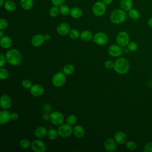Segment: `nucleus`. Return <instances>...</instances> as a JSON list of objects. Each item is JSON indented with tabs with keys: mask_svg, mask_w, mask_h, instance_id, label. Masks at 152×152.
Listing matches in <instances>:
<instances>
[{
	"mask_svg": "<svg viewBox=\"0 0 152 152\" xmlns=\"http://www.w3.org/2000/svg\"><path fill=\"white\" fill-rule=\"evenodd\" d=\"M7 62L11 65L17 66L21 64L22 55L21 52L17 49H9L5 53Z\"/></svg>",
	"mask_w": 152,
	"mask_h": 152,
	"instance_id": "1",
	"label": "nucleus"
},
{
	"mask_svg": "<svg viewBox=\"0 0 152 152\" xmlns=\"http://www.w3.org/2000/svg\"><path fill=\"white\" fill-rule=\"evenodd\" d=\"M129 62L124 58H119L114 62L113 69L119 74H125L129 70Z\"/></svg>",
	"mask_w": 152,
	"mask_h": 152,
	"instance_id": "2",
	"label": "nucleus"
},
{
	"mask_svg": "<svg viewBox=\"0 0 152 152\" xmlns=\"http://www.w3.org/2000/svg\"><path fill=\"white\" fill-rule=\"evenodd\" d=\"M110 21L115 24H120L125 22L126 19V12L122 9H116L113 11L110 16Z\"/></svg>",
	"mask_w": 152,
	"mask_h": 152,
	"instance_id": "3",
	"label": "nucleus"
},
{
	"mask_svg": "<svg viewBox=\"0 0 152 152\" xmlns=\"http://www.w3.org/2000/svg\"><path fill=\"white\" fill-rule=\"evenodd\" d=\"M66 75L63 72L55 73L52 78V83L55 87H61L66 83Z\"/></svg>",
	"mask_w": 152,
	"mask_h": 152,
	"instance_id": "4",
	"label": "nucleus"
},
{
	"mask_svg": "<svg viewBox=\"0 0 152 152\" xmlns=\"http://www.w3.org/2000/svg\"><path fill=\"white\" fill-rule=\"evenodd\" d=\"M106 5L103 1H98L96 2L92 7V12L95 16L101 17L104 14L106 11Z\"/></svg>",
	"mask_w": 152,
	"mask_h": 152,
	"instance_id": "5",
	"label": "nucleus"
},
{
	"mask_svg": "<svg viewBox=\"0 0 152 152\" xmlns=\"http://www.w3.org/2000/svg\"><path fill=\"white\" fill-rule=\"evenodd\" d=\"M72 125L68 124H62L57 129L59 136L62 138L69 137L72 134Z\"/></svg>",
	"mask_w": 152,
	"mask_h": 152,
	"instance_id": "6",
	"label": "nucleus"
},
{
	"mask_svg": "<svg viewBox=\"0 0 152 152\" xmlns=\"http://www.w3.org/2000/svg\"><path fill=\"white\" fill-rule=\"evenodd\" d=\"M50 121L53 125L59 126L64 123V116L59 111H54L50 113Z\"/></svg>",
	"mask_w": 152,
	"mask_h": 152,
	"instance_id": "7",
	"label": "nucleus"
},
{
	"mask_svg": "<svg viewBox=\"0 0 152 152\" xmlns=\"http://www.w3.org/2000/svg\"><path fill=\"white\" fill-rule=\"evenodd\" d=\"M116 41L118 45L121 47H125L129 42V36L126 31H120L116 35Z\"/></svg>",
	"mask_w": 152,
	"mask_h": 152,
	"instance_id": "8",
	"label": "nucleus"
},
{
	"mask_svg": "<svg viewBox=\"0 0 152 152\" xmlns=\"http://www.w3.org/2000/svg\"><path fill=\"white\" fill-rule=\"evenodd\" d=\"M93 40L96 44L99 46H104L108 43L109 38L106 33L104 32L99 31L94 35Z\"/></svg>",
	"mask_w": 152,
	"mask_h": 152,
	"instance_id": "9",
	"label": "nucleus"
},
{
	"mask_svg": "<svg viewBox=\"0 0 152 152\" xmlns=\"http://www.w3.org/2000/svg\"><path fill=\"white\" fill-rule=\"evenodd\" d=\"M31 148L34 152H45L46 150V145L43 141L38 138L31 142Z\"/></svg>",
	"mask_w": 152,
	"mask_h": 152,
	"instance_id": "10",
	"label": "nucleus"
},
{
	"mask_svg": "<svg viewBox=\"0 0 152 152\" xmlns=\"http://www.w3.org/2000/svg\"><path fill=\"white\" fill-rule=\"evenodd\" d=\"M108 54L113 57H118L122 53V49L119 45H112L107 49Z\"/></svg>",
	"mask_w": 152,
	"mask_h": 152,
	"instance_id": "11",
	"label": "nucleus"
},
{
	"mask_svg": "<svg viewBox=\"0 0 152 152\" xmlns=\"http://www.w3.org/2000/svg\"><path fill=\"white\" fill-rule=\"evenodd\" d=\"M12 100L7 94H3L0 98V106L2 109H8L11 107Z\"/></svg>",
	"mask_w": 152,
	"mask_h": 152,
	"instance_id": "12",
	"label": "nucleus"
},
{
	"mask_svg": "<svg viewBox=\"0 0 152 152\" xmlns=\"http://www.w3.org/2000/svg\"><path fill=\"white\" fill-rule=\"evenodd\" d=\"M70 30V26L66 23H61L56 27L57 33L62 36L68 34Z\"/></svg>",
	"mask_w": 152,
	"mask_h": 152,
	"instance_id": "13",
	"label": "nucleus"
},
{
	"mask_svg": "<svg viewBox=\"0 0 152 152\" xmlns=\"http://www.w3.org/2000/svg\"><path fill=\"white\" fill-rule=\"evenodd\" d=\"M43 87L39 84H33L30 89V92L31 94L34 97H40L42 96L44 93Z\"/></svg>",
	"mask_w": 152,
	"mask_h": 152,
	"instance_id": "14",
	"label": "nucleus"
},
{
	"mask_svg": "<svg viewBox=\"0 0 152 152\" xmlns=\"http://www.w3.org/2000/svg\"><path fill=\"white\" fill-rule=\"evenodd\" d=\"M116 143L117 142L114 139L112 138H108L104 142V149L108 152H113L116 149Z\"/></svg>",
	"mask_w": 152,
	"mask_h": 152,
	"instance_id": "15",
	"label": "nucleus"
},
{
	"mask_svg": "<svg viewBox=\"0 0 152 152\" xmlns=\"http://www.w3.org/2000/svg\"><path fill=\"white\" fill-rule=\"evenodd\" d=\"M45 41L44 35L42 34H36L34 35L31 39V43L34 47H39L42 46Z\"/></svg>",
	"mask_w": 152,
	"mask_h": 152,
	"instance_id": "16",
	"label": "nucleus"
},
{
	"mask_svg": "<svg viewBox=\"0 0 152 152\" xmlns=\"http://www.w3.org/2000/svg\"><path fill=\"white\" fill-rule=\"evenodd\" d=\"M127 135L126 133L122 131H117L114 135V140L119 144H124L126 142Z\"/></svg>",
	"mask_w": 152,
	"mask_h": 152,
	"instance_id": "17",
	"label": "nucleus"
},
{
	"mask_svg": "<svg viewBox=\"0 0 152 152\" xmlns=\"http://www.w3.org/2000/svg\"><path fill=\"white\" fill-rule=\"evenodd\" d=\"M11 120V113L7 109H3L0 112V124L1 125H5Z\"/></svg>",
	"mask_w": 152,
	"mask_h": 152,
	"instance_id": "18",
	"label": "nucleus"
},
{
	"mask_svg": "<svg viewBox=\"0 0 152 152\" xmlns=\"http://www.w3.org/2000/svg\"><path fill=\"white\" fill-rule=\"evenodd\" d=\"M72 134L77 138H81L83 137L85 135V129L82 126L80 125H77L74 126L72 128Z\"/></svg>",
	"mask_w": 152,
	"mask_h": 152,
	"instance_id": "19",
	"label": "nucleus"
},
{
	"mask_svg": "<svg viewBox=\"0 0 152 152\" xmlns=\"http://www.w3.org/2000/svg\"><path fill=\"white\" fill-rule=\"evenodd\" d=\"M48 130L47 129L43 126H40L37 127L34 131V135L36 138L42 139L47 136Z\"/></svg>",
	"mask_w": 152,
	"mask_h": 152,
	"instance_id": "20",
	"label": "nucleus"
},
{
	"mask_svg": "<svg viewBox=\"0 0 152 152\" xmlns=\"http://www.w3.org/2000/svg\"><path fill=\"white\" fill-rule=\"evenodd\" d=\"M12 40L8 36H4L0 39V45L4 49H9L12 46Z\"/></svg>",
	"mask_w": 152,
	"mask_h": 152,
	"instance_id": "21",
	"label": "nucleus"
},
{
	"mask_svg": "<svg viewBox=\"0 0 152 152\" xmlns=\"http://www.w3.org/2000/svg\"><path fill=\"white\" fill-rule=\"evenodd\" d=\"M120 7L125 11H129L133 7V2L132 0H121Z\"/></svg>",
	"mask_w": 152,
	"mask_h": 152,
	"instance_id": "22",
	"label": "nucleus"
},
{
	"mask_svg": "<svg viewBox=\"0 0 152 152\" xmlns=\"http://www.w3.org/2000/svg\"><path fill=\"white\" fill-rule=\"evenodd\" d=\"M80 39L83 42H90L92 39H93V36L90 31L85 30L80 33Z\"/></svg>",
	"mask_w": 152,
	"mask_h": 152,
	"instance_id": "23",
	"label": "nucleus"
},
{
	"mask_svg": "<svg viewBox=\"0 0 152 152\" xmlns=\"http://www.w3.org/2000/svg\"><path fill=\"white\" fill-rule=\"evenodd\" d=\"M69 15L74 18H80L83 15V11L79 7H74L70 10Z\"/></svg>",
	"mask_w": 152,
	"mask_h": 152,
	"instance_id": "24",
	"label": "nucleus"
},
{
	"mask_svg": "<svg viewBox=\"0 0 152 152\" xmlns=\"http://www.w3.org/2000/svg\"><path fill=\"white\" fill-rule=\"evenodd\" d=\"M4 7L5 10L8 12H13L17 8V5L12 0H8L5 1Z\"/></svg>",
	"mask_w": 152,
	"mask_h": 152,
	"instance_id": "25",
	"label": "nucleus"
},
{
	"mask_svg": "<svg viewBox=\"0 0 152 152\" xmlns=\"http://www.w3.org/2000/svg\"><path fill=\"white\" fill-rule=\"evenodd\" d=\"M20 5L24 10H30L33 6V0H20Z\"/></svg>",
	"mask_w": 152,
	"mask_h": 152,
	"instance_id": "26",
	"label": "nucleus"
},
{
	"mask_svg": "<svg viewBox=\"0 0 152 152\" xmlns=\"http://www.w3.org/2000/svg\"><path fill=\"white\" fill-rule=\"evenodd\" d=\"M75 71V67L72 64H68L64 66L62 71L66 75H69L74 73Z\"/></svg>",
	"mask_w": 152,
	"mask_h": 152,
	"instance_id": "27",
	"label": "nucleus"
},
{
	"mask_svg": "<svg viewBox=\"0 0 152 152\" xmlns=\"http://www.w3.org/2000/svg\"><path fill=\"white\" fill-rule=\"evenodd\" d=\"M59 134L58 132V131L54 128H50L48 131L47 137L50 140H55L57 139Z\"/></svg>",
	"mask_w": 152,
	"mask_h": 152,
	"instance_id": "28",
	"label": "nucleus"
},
{
	"mask_svg": "<svg viewBox=\"0 0 152 152\" xmlns=\"http://www.w3.org/2000/svg\"><path fill=\"white\" fill-rule=\"evenodd\" d=\"M128 15L132 20H136L140 18V14L137 10L132 8L128 11Z\"/></svg>",
	"mask_w": 152,
	"mask_h": 152,
	"instance_id": "29",
	"label": "nucleus"
},
{
	"mask_svg": "<svg viewBox=\"0 0 152 152\" xmlns=\"http://www.w3.org/2000/svg\"><path fill=\"white\" fill-rule=\"evenodd\" d=\"M68 34H69V37L72 40H77L79 37H80V31L78 30L75 29V28L71 29Z\"/></svg>",
	"mask_w": 152,
	"mask_h": 152,
	"instance_id": "30",
	"label": "nucleus"
},
{
	"mask_svg": "<svg viewBox=\"0 0 152 152\" xmlns=\"http://www.w3.org/2000/svg\"><path fill=\"white\" fill-rule=\"evenodd\" d=\"M31 142L27 138H23L20 140L19 142V145L20 147L23 149H27L30 147H31Z\"/></svg>",
	"mask_w": 152,
	"mask_h": 152,
	"instance_id": "31",
	"label": "nucleus"
},
{
	"mask_svg": "<svg viewBox=\"0 0 152 152\" xmlns=\"http://www.w3.org/2000/svg\"><path fill=\"white\" fill-rule=\"evenodd\" d=\"M70 8L67 5L63 4L59 7V12L63 15H68L70 13Z\"/></svg>",
	"mask_w": 152,
	"mask_h": 152,
	"instance_id": "32",
	"label": "nucleus"
},
{
	"mask_svg": "<svg viewBox=\"0 0 152 152\" xmlns=\"http://www.w3.org/2000/svg\"><path fill=\"white\" fill-rule=\"evenodd\" d=\"M59 12V8L57 6H52L49 10V15L51 17L55 18L58 16Z\"/></svg>",
	"mask_w": 152,
	"mask_h": 152,
	"instance_id": "33",
	"label": "nucleus"
},
{
	"mask_svg": "<svg viewBox=\"0 0 152 152\" xmlns=\"http://www.w3.org/2000/svg\"><path fill=\"white\" fill-rule=\"evenodd\" d=\"M9 72L4 67H1L0 68V78L2 80H5L8 78Z\"/></svg>",
	"mask_w": 152,
	"mask_h": 152,
	"instance_id": "34",
	"label": "nucleus"
},
{
	"mask_svg": "<svg viewBox=\"0 0 152 152\" xmlns=\"http://www.w3.org/2000/svg\"><path fill=\"white\" fill-rule=\"evenodd\" d=\"M21 86L25 89H30L33 86L32 82L28 79H24L21 82Z\"/></svg>",
	"mask_w": 152,
	"mask_h": 152,
	"instance_id": "35",
	"label": "nucleus"
},
{
	"mask_svg": "<svg viewBox=\"0 0 152 152\" xmlns=\"http://www.w3.org/2000/svg\"><path fill=\"white\" fill-rule=\"evenodd\" d=\"M77 122V117L75 115L71 114L69 115L67 118H66V123L71 125H74Z\"/></svg>",
	"mask_w": 152,
	"mask_h": 152,
	"instance_id": "36",
	"label": "nucleus"
},
{
	"mask_svg": "<svg viewBox=\"0 0 152 152\" xmlns=\"http://www.w3.org/2000/svg\"><path fill=\"white\" fill-rule=\"evenodd\" d=\"M125 146L129 150H134L137 147L136 143L133 141H128L125 142Z\"/></svg>",
	"mask_w": 152,
	"mask_h": 152,
	"instance_id": "37",
	"label": "nucleus"
},
{
	"mask_svg": "<svg viewBox=\"0 0 152 152\" xmlns=\"http://www.w3.org/2000/svg\"><path fill=\"white\" fill-rule=\"evenodd\" d=\"M127 48L131 52H135L138 49V45L135 42H129L127 45Z\"/></svg>",
	"mask_w": 152,
	"mask_h": 152,
	"instance_id": "38",
	"label": "nucleus"
},
{
	"mask_svg": "<svg viewBox=\"0 0 152 152\" xmlns=\"http://www.w3.org/2000/svg\"><path fill=\"white\" fill-rule=\"evenodd\" d=\"M8 26V23L6 19L4 18H0V30H5Z\"/></svg>",
	"mask_w": 152,
	"mask_h": 152,
	"instance_id": "39",
	"label": "nucleus"
},
{
	"mask_svg": "<svg viewBox=\"0 0 152 152\" xmlns=\"http://www.w3.org/2000/svg\"><path fill=\"white\" fill-rule=\"evenodd\" d=\"M104 66L106 69H110L113 68L114 66V62L111 60H107L104 62Z\"/></svg>",
	"mask_w": 152,
	"mask_h": 152,
	"instance_id": "40",
	"label": "nucleus"
},
{
	"mask_svg": "<svg viewBox=\"0 0 152 152\" xmlns=\"http://www.w3.org/2000/svg\"><path fill=\"white\" fill-rule=\"evenodd\" d=\"M144 151L152 152V142H148L145 145L144 147Z\"/></svg>",
	"mask_w": 152,
	"mask_h": 152,
	"instance_id": "41",
	"label": "nucleus"
},
{
	"mask_svg": "<svg viewBox=\"0 0 152 152\" xmlns=\"http://www.w3.org/2000/svg\"><path fill=\"white\" fill-rule=\"evenodd\" d=\"M64 2H65V0H51L52 4L53 5L57 6L58 7H59L60 6L63 5Z\"/></svg>",
	"mask_w": 152,
	"mask_h": 152,
	"instance_id": "42",
	"label": "nucleus"
},
{
	"mask_svg": "<svg viewBox=\"0 0 152 152\" xmlns=\"http://www.w3.org/2000/svg\"><path fill=\"white\" fill-rule=\"evenodd\" d=\"M7 62V59L5 55H4L2 52H1V62H0V66L4 67V66L5 65Z\"/></svg>",
	"mask_w": 152,
	"mask_h": 152,
	"instance_id": "43",
	"label": "nucleus"
},
{
	"mask_svg": "<svg viewBox=\"0 0 152 152\" xmlns=\"http://www.w3.org/2000/svg\"><path fill=\"white\" fill-rule=\"evenodd\" d=\"M19 118V115L17 112H12L11 113V120L12 121H17Z\"/></svg>",
	"mask_w": 152,
	"mask_h": 152,
	"instance_id": "44",
	"label": "nucleus"
},
{
	"mask_svg": "<svg viewBox=\"0 0 152 152\" xmlns=\"http://www.w3.org/2000/svg\"><path fill=\"white\" fill-rule=\"evenodd\" d=\"M42 119L43 120L47 121L50 120V114L48 113H45L42 115Z\"/></svg>",
	"mask_w": 152,
	"mask_h": 152,
	"instance_id": "45",
	"label": "nucleus"
},
{
	"mask_svg": "<svg viewBox=\"0 0 152 152\" xmlns=\"http://www.w3.org/2000/svg\"><path fill=\"white\" fill-rule=\"evenodd\" d=\"M102 1L104 2L105 5H107L112 4V2H113V0H102Z\"/></svg>",
	"mask_w": 152,
	"mask_h": 152,
	"instance_id": "46",
	"label": "nucleus"
},
{
	"mask_svg": "<svg viewBox=\"0 0 152 152\" xmlns=\"http://www.w3.org/2000/svg\"><path fill=\"white\" fill-rule=\"evenodd\" d=\"M44 38L45 40H49L50 39V35L49 34H44Z\"/></svg>",
	"mask_w": 152,
	"mask_h": 152,
	"instance_id": "47",
	"label": "nucleus"
},
{
	"mask_svg": "<svg viewBox=\"0 0 152 152\" xmlns=\"http://www.w3.org/2000/svg\"><path fill=\"white\" fill-rule=\"evenodd\" d=\"M147 24H148V25L150 27H152V17H151L150 18H149V19L148 20Z\"/></svg>",
	"mask_w": 152,
	"mask_h": 152,
	"instance_id": "48",
	"label": "nucleus"
},
{
	"mask_svg": "<svg viewBox=\"0 0 152 152\" xmlns=\"http://www.w3.org/2000/svg\"><path fill=\"white\" fill-rule=\"evenodd\" d=\"M5 3V1L4 0H0V7H2Z\"/></svg>",
	"mask_w": 152,
	"mask_h": 152,
	"instance_id": "49",
	"label": "nucleus"
},
{
	"mask_svg": "<svg viewBox=\"0 0 152 152\" xmlns=\"http://www.w3.org/2000/svg\"><path fill=\"white\" fill-rule=\"evenodd\" d=\"M4 36L3 35V31L2 30H0V37H2Z\"/></svg>",
	"mask_w": 152,
	"mask_h": 152,
	"instance_id": "50",
	"label": "nucleus"
},
{
	"mask_svg": "<svg viewBox=\"0 0 152 152\" xmlns=\"http://www.w3.org/2000/svg\"><path fill=\"white\" fill-rule=\"evenodd\" d=\"M4 1H8V0H4Z\"/></svg>",
	"mask_w": 152,
	"mask_h": 152,
	"instance_id": "51",
	"label": "nucleus"
}]
</instances>
